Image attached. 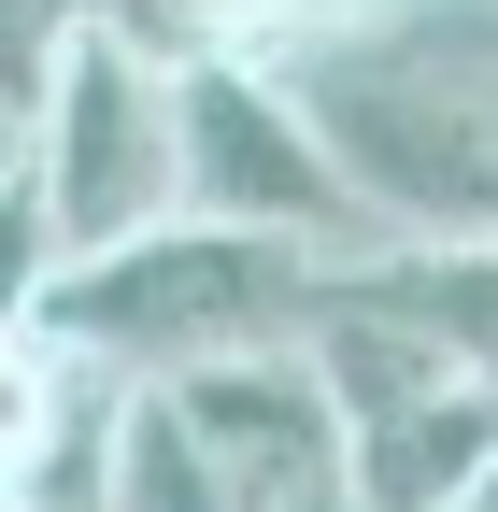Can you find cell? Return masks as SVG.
I'll return each instance as SVG.
<instances>
[{
    "instance_id": "1",
    "label": "cell",
    "mask_w": 498,
    "mask_h": 512,
    "mask_svg": "<svg viewBox=\"0 0 498 512\" xmlns=\"http://www.w3.org/2000/svg\"><path fill=\"white\" fill-rule=\"evenodd\" d=\"M370 242H498V0H356L271 57Z\"/></svg>"
},
{
    "instance_id": "2",
    "label": "cell",
    "mask_w": 498,
    "mask_h": 512,
    "mask_svg": "<svg viewBox=\"0 0 498 512\" xmlns=\"http://www.w3.org/2000/svg\"><path fill=\"white\" fill-rule=\"evenodd\" d=\"M314 271H328V256H299V242L171 214L143 242L86 256V271H57L43 313H29V342H57L100 384H171V370L242 356V342H299V328H314Z\"/></svg>"
},
{
    "instance_id": "3",
    "label": "cell",
    "mask_w": 498,
    "mask_h": 512,
    "mask_svg": "<svg viewBox=\"0 0 498 512\" xmlns=\"http://www.w3.org/2000/svg\"><path fill=\"white\" fill-rule=\"evenodd\" d=\"M299 356H314V384H328L342 512H456V498L484 484V456H498V384H470L442 342L314 299Z\"/></svg>"
},
{
    "instance_id": "4",
    "label": "cell",
    "mask_w": 498,
    "mask_h": 512,
    "mask_svg": "<svg viewBox=\"0 0 498 512\" xmlns=\"http://www.w3.org/2000/svg\"><path fill=\"white\" fill-rule=\"evenodd\" d=\"M29 214L57 242V271L171 228V72H143L129 43L72 29L43 57V100H29Z\"/></svg>"
},
{
    "instance_id": "5",
    "label": "cell",
    "mask_w": 498,
    "mask_h": 512,
    "mask_svg": "<svg viewBox=\"0 0 498 512\" xmlns=\"http://www.w3.org/2000/svg\"><path fill=\"white\" fill-rule=\"evenodd\" d=\"M171 214L200 228H257V242H299V256H356V200L342 171L314 157V128H299V100L271 72H242V57H214V72H171Z\"/></svg>"
},
{
    "instance_id": "6",
    "label": "cell",
    "mask_w": 498,
    "mask_h": 512,
    "mask_svg": "<svg viewBox=\"0 0 498 512\" xmlns=\"http://www.w3.org/2000/svg\"><path fill=\"white\" fill-rule=\"evenodd\" d=\"M157 413L200 441V470L228 484V512H314L342 498V441H328V384L299 342H242L157 384Z\"/></svg>"
},
{
    "instance_id": "7",
    "label": "cell",
    "mask_w": 498,
    "mask_h": 512,
    "mask_svg": "<svg viewBox=\"0 0 498 512\" xmlns=\"http://www.w3.org/2000/svg\"><path fill=\"white\" fill-rule=\"evenodd\" d=\"M314 299L385 313V328L442 342L470 384H498V242H356V256L314 271Z\"/></svg>"
},
{
    "instance_id": "8",
    "label": "cell",
    "mask_w": 498,
    "mask_h": 512,
    "mask_svg": "<svg viewBox=\"0 0 498 512\" xmlns=\"http://www.w3.org/2000/svg\"><path fill=\"white\" fill-rule=\"evenodd\" d=\"M356 15V0H72V29L129 43L143 72H214V57H242V72H271V57L299 29Z\"/></svg>"
},
{
    "instance_id": "9",
    "label": "cell",
    "mask_w": 498,
    "mask_h": 512,
    "mask_svg": "<svg viewBox=\"0 0 498 512\" xmlns=\"http://www.w3.org/2000/svg\"><path fill=\"white\" fill-rule=\"evenodd\" d=\"M86 512H228V484L200 470V441L157 413V384H114V427H100V498Z\"/></svg>"
},
{
    "instance_id": "10",
    "label": "cell",
    "mask_w": 498,
    "mask_h": 512,
    "mask_svg": "<svg viewBox=\"0 0 498 512\" xmlns=\"http://www.w3.org/2000/svg\"><path fill=\"white\" fill-rule=\"evenodd\" d=\"M43 285H57V242H43V214H29V185H15V200H0V342H29Z\"/></svg>"
},
{
    "instance_id": "11",
    "label": "cell",
    "mask_w": 498,
    "mask_h": 512,
    "mask_svg": "<svg viewBox=\"0 0 498 512\" xmlns=\"http://www.w3.org/2000/svg\"><path fill=\"white\" fill-rule=\"evenodd\" d=\"M57 43H72V0H0V100H15V114L43 100V57Z\"/></svg>"
},
{
    "instance_id": "12",
    "label": "cell",
    "mask_w": 498,
    "mask_h": 512,
    "mask_svg": "<svg viewBox=\"0 0 498 512\" xmlns=\"http://www.w3.org/2000/svg\"><path fill=\"white\" fill-rule=\"evenodd\" d=\"M15 185H29V114L0 100V200H15Z\"/></svg>"
},
{
    "instance_id": "13",
    "label": "cell",
    "mask_w": 498,
    "mask_h": 512,
    "mask_svg": "<svg viewBox=\"0 0 498 512\" xmlns=\"http://www.w3.org/2000/svg\"><path fill=\"white\" fill-rule=\"evenodd\" d=\"M456 512H498V456H484V484H470V498H456Z\"/></svg>"
},
{
    "instance_id": "14",
    "label": "cell",
    "mask_w": 498,
    "mask_h": 512,
    "mask_svg": "<svg viewBox=\"0 0 498 512\" xmlns=\"http://www.w3.org/2000/svg\"><path fill=\"white\" fill-rule=\"evenodd\" d=\"M314 512H342V498H314Z\"/></svg>"
}]
</instances>
